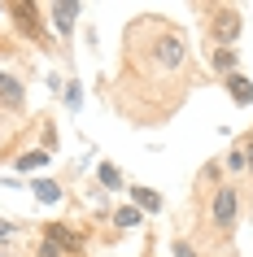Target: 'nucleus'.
Here are the masks:
<instances>
[{
	"label": "nucleus",
	"mask_w": 253,
	"mask_h": 257,
	"mask_svg": "<svg viewBox=\"0 0 253 257\" xmlns=\"http://www.w3.org/2000/svg\"><path fill=\"white\" fill-rule=\"evenodd\" d=\"M236 218H240V188H236V183L214 188V196H210V222H214V231H218V235H231Z\"/></svg>",
	"instance_id": "f03ea898"
},
{
	"label": "nucleus",
	"mask_w": 253,
	"mask_h": 257,
	"mask_svg": "<svg viewBox=\"0 0 253 257\" xmlns=\"http://www.w3.org/2000/svg\"><path fill=\"white\" fill-rule=\"evenodd\" d=\"M22 105H27V87H22V79H14L9 70H0V109H5V113H18Z\"/></svg>",
	"instance_id": "39448f33"
},
{
	"label": "nucleus",
	"mask_w": 253,
	"mask_h": 257,
	"mask_svg": "<svg viewBox=\"0 0 253 257\" xmlns=\"http://www.w3.org/2000/svg\"><path fill=\"white\" fill-rule=\"evenodd\" d=\"M131 205L140 214H161V209H166V201H161L153 188H131Z\"/></svg>",
	"instance_id": "1a4fd4ad"
},
{
	"label": "nucleus",
	"mask_w": 253,
	"mask_h": 257,
	"mask_svg": "<svg viewBox=\"0 0 253 257\" xmlns=\"http://www.w3.org/2000/svg\"><path fill=\"white\" fill-rule=\"evenodd\" d=\"M48 14H53L57 35H74V18H79V5H74V0H57Z\"/></svg>",
	"instance_id": "423d86ee"
},
{
	"label": "nucleus",
	"mask_w": 253,
	"mask_h": 257,
	"mask_svg": "<svg viewBox=\"0 0 253 257\" xmlns=\"http://www.w3.org/2000/svg\"><path fill=\"white\" fill-rule=\"evenodd\" d=\"M5 14L14 18V27L27 35V40H48V27H44V9L40 5H31V0H14V5H5Z\"/></svg>",
	"instance_id": "7ed1b4c3"
},
{
	"label": "nucleus",
	"mask_w": 253,
	"mask_h": 257,
	"mask_svg": "<svg viewBox=\"0 0 253 257\" xmlns=\"http://www.w3.org/2000/svg\"><path fill=\"white\" fill-rule=\"evenodd\" d=\"M140 222H144V214H140V209H135V205H122V209H114V227H140Z\"/></svg>",
	"instance_id": "f8f14e48"
},
{
	"label": "nucleus",
	"mask_w": 253,
	"mask_h": 257,
	"mask_svg": "<svg viewBox=\"0 0 253 257\" xmlns=\"http://www.w3.org/2000/svg\"><path fill=\"white\" fill-rule=\"evenodd\" d=\"M66 105H70V109H79V83H70V92H66Z\"/></svg>",
	"instance_id": "f3484780"
},
{
	"label": "nucleus",
	"mask_w": 253,
	"mask_h": 257,
	"mask_svg": "<svg viewBox=\"0 0 253 257\" xmlns=\"http://www.w3.org/2000/svg\"><path fill=\"white\" fill-rule=\"evenodd\" d=\"M244 166H249V157H244V144H236V149L227 153V170H231V175H240Z\"/></svg>",
	"instance_id": "4468645a"
},
{
	"label": "nucleus",
	"mask_w": 253,
	"mask_h": 257,
	"mask_svg": "<svg viewBox=\"0 0 253 257\" xmlns=\"http://www.w3.org/2000/svg\"><path fill=\"white\" fill-rule=\"evenodd\" d=\"M249 144H253V131H249Z\"/></svg>",
	"instance_id": "aec40b11"
},
{
	"label": "nucleus",
	"mask_w": 253,
	"mask_h": 257,
	"mask_svg": "<svg viewBox=\"0 0 253 257\" xmlns=\"http://www.w3.org/2000/svg\"><path fill=\"white\" fill-rule=\"evenodd\" d=\"M44 240L57 244L66 257H70V253H83V235L70 227V222H48V227H44Z\"/></svg>",
	"instance_id": "20e7f679"
},
{
	"label": "nucleus",
	"mask_w": 253,
	"mask_h": 257,
	"mask_svg": "<svg viewBox=\"0 0 253 257\" xmlns=\"http://www.w3.org/2000/svg\"><path fill=\"white\" fill-rule=\"evenodd\" d=\"M35 257H66V253H61V248H57V244L40 240V244H35Z\"/></svg>",
	"instance_id": "2eb2a0df"
},
{
	"label": "nucleus",
	"mask_w": 253,
	"mask_h": 257,
	"mask_svg": "<svg viewBox=\"0 0 253 257\" xmlns=\"http://www.w3.org/2000/svg\"><path fill=\"white\" fill-rule=\"evenodd\" d=\"M223 87H227V96H231V100H236V105H253V79L249 74H227L223 79Z\"/></svg>",
	"instance_id": "0eeeda50"
},
{
	"label": "nucleus",
	"mask_w": 253,
	"mask_h": 257,
	"mask_svg": "<svg viewBox=\"0 0 253 257\" xmlns=\"http://www.w3.org/2000/svg\"><path fill=\"white\" fill-rule=\"evenodd\" d=\"M14 166H18V170H40V166H48V149H27V153H18Z\"/></svg>",
	"instance_id": "9d476101"
},
{
	"label": "nucleus",
	"mask_w": 253,
	"mask_h": 257,
	"mask_svg": "<svg viewBox=\"0 0 253 257\" xmlns=\"http://www.w3.org/2000/svg\"><path fill=\"white\" fill-rule=\"evenodd\" d=\"M96 179H101V188H109V192L122 188V170L114 162H101V166H96Z\"/></svg>",
	"instance_id": "9b49d317"
},
{
	"label": "nucleus",
	"mask_w": 253,
	"mask_h": 257,
	"mask_svg": "<svg viewBox=\"0 0 253 257\" xmlns=\"http://www.w3.org/2000/svg\"><path fill=\"white\" fill-rule=\"evenodd\" d=\"M35 196H40L44 205H57V201H61V183H53V179H35Z\"/></svg>",
	"instance_id": "ddd939ff"
},
{
	"label": "nucleus",
	"mask_w": 253,
	"mask_h": 257,
	"mask_svg": "<svg viewBox=\"0 0 253 257\" xmlns=\"http://www.w3.org/2000/svg\"><path fill=\"white\" fill-rule=\"evenodd\" d=\"M240 31H244V18H240L236 5H210L205 9V40L214 48H236Z\"/></svg>",
	"instance_id": "f257e3e1"
},
{
	"label": "nucleus",
	"mask_w": 253,
	"mask_h": 257,
	"mask_svg": "<svg viewBox=\"0 0 253 257\" xmlns=\"http://www.w3.org/2000/svg\"><path fill=\"white\" fill-rule=\"evenodd\" d=\"M171 253H175V257H197V248H192L188 240H175V244H171Z\"/></svg>",
	"instance_id": "dca6fc26"
},
{
	"label": "nucleus",
	"mask_w": 253,
	"mask_h": 257,
	"mask_svg": "<svg viewBox=\"0 0 253 257\" xmlns=\"http://www.w3.org/2000/svg\"><path fill=\"white\" fill-rule=\"evenodd\" d=\"M9 235H14V222H9V218H0V240H9Z\"/></svg>",
	"instance_id": "6ab92c4d"
},
{
	"label": "nucleus",
	"mask_w": 253,
	"mask_h": 257,
	"mask_svg": "<svg viewBox=\"0 0 253 257\" xmlns=\"http://www.w3.org/2000/svg\"><path fill=\"white\" fill-rule=\"evenodd\" d=\"M210 70L218 74V79L236 74V70H240V53H236V48H214V53H210Z\"/></svg>",
	"instance_id": "6e6552de"
},
{
	"label": "nucleus",
	"mask_w": 253,
	"mask_h": 257,
	"mask_svg": "<svg viewBox=\"0 0 253 257\" xmlns=\"http://www.w3.org/2000/svg\"><path fill=\"white\" fill-rule=\"evenodd\" d=\"M240 144H244V157H249V166H244V170H249V179H253V144H249V140H240Z\"/></svg>",
	"instance_id": "a211bd4d"
}]
</instances>
